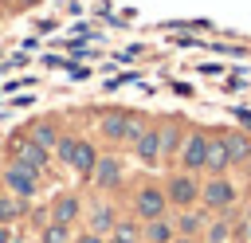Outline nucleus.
Listing matches in <instances>:
<instances>
[{
    "instance_id": "1",
    "label": "nucleus",
    "mask_w": 251,
    "mask_h": 243,
    "mask_svg": "<svg viewBox=\"0 0 251 243\" xmlns=\"http://www.w3.org/2000/svg\"><path fill=\"white\" fill-rule=\"evenodd\" d=\"M235 200H239V192H235V184H231L227 176H208V180L200 184V208H204V212H212V216L231 212V208H235Z\"/></svg>"
},
{
    "instance_id": "2",
    "label": "nucleus",
    "mask_w": 251,
    "mask_h": 243,
    "mask_svg": "<svg viewBox=\"0 0 251 243\" xmlns=\"http://www.w3.org/2000/svg\"><path fill=\"white\" fill-rule=\"evenodd\" d=\"M98 129H102V137L106 141H137V133L145 129L133 114H126V110H110V114H102V122H98Z\"/></svg>"
},
{
    "instance_id": "3",
    "label": "nucleus",
    "mask_w": 251,
    "mask_h": 243,
    "mask_svg": "<svg viewBox=\"0 0 251 243\" xmlns=\"http://www.w3.org/2000/svg\"><path fill=\"white\" fill-rule=\"evenodd\" d=\"M8 153H12V161L16 165H24V169H31L35 176L47 169V161H51V153L35 141V137H27V133H20V137H12V145H8Z\"/></svg>"
},
{
    "instance_id": "4",
    "label": "nucleus",
    "mask_w": 251,
    "mask_h": 243,
    "mask_svg": "<svg viewBox=\"0 0 251 243\" xmlns=\"http://www.w3.org/2000/svg\"><path fill=\"white\" fill-rule=\"evenodd\" d=\"M165 200H169V208H196L200 204V180H196V172H176L169 184H165Z\"/></svg>"
},
{
    "instance_id": "5",
    "label": "nucleus",
    "mask_w": 251,
    "mask_h": 243,
    "mask_svg": "<svg viewBox=\"0 0 251 243\" xmlns=\"http://www.w3.org/2000/svg\"><path fill=\"white\" fill-rule=\"evenodd\" d=\"M133 216L145 223V219H157V216H169V200H165V188L157 184H141L133 192Z\"/></svg>"
},
{
    "instance_id": "6",
    "label": "nucleus",
    "mask_w": 251,
    "mask_h": 243,
    "mask_svg": "<svg viewBox=\"0 0 251 243\" xmlns=\"http://www.w3.org/2000/svg\"><path fill=\"white\" fill-rule=\"evenodd\" d=\"M204 153H208V133L204 129H192V133H184V145H180V153H176V161H180V169L184 172H204Z\"/></svg>"
},
{
    "instance_id": "7",
    "label": "nucleus",
    "mask_w": 251,
    "mask_h": 243,
    "mask_svg": "<svg viewBox=\"0 0 251 243\" xmlns=\"http://www.w3.org/2000/svg\"><path fill=\"white\" fill-rule=\"evenodd\" d=\"M90 184L102 188V192H114L126 184V169H122V157H98L94 172H90Z\"/></svg>"
},
{
    "instance_id": "8",
    "label": "nucleus",
    "mask_w": 251,
    "mask_h": 243,
    "mask_svg": "<svg viewBox=\"0 0 251 243\" xmlns=\"http://www.w3.org/2000/svg\"><path fill=\"white\" fill-rule=\"evenodd\" d=\"M4 188L12 192V196H20V200H31L35 196V188H39V176L31 172V169H24V165H8L4 169Z\"/></svg>"
},
{
    "instance_id": "9",
    "label": "nucleus",
    "mask_w": 251,
    "mask_h": 243,
    "mask_svg": "<svg viewBox=\"0 0 251 243\" xmlns=\"http://www.w3.org/2000/svg\"><path fill=\"white\" fill-rule=\"evenodd\" d=\"M227 169H231V157H227L224 133H208V153H204V176H224Z\"/></svg>"
},
{
    "instance_id": "10",
    "label": "nucleus",
    "mask_w": 251,
    "mask_h": 243,
    "mask_svg": "<svg viewBox=\"0 0 251 243\" xmlns=\"http://www.w3.org/2000/svg\"><path fill=\"white\" fill-rule=\"evenodd\" d=\"M98 149H94V141H86V137H75V149H71V161H67V169H75L78 176H86L90 180V172H94V165H98Z\"/></svg>"
},
{
    "instance_id": "11",
    "label": "nucleus",
    "mask_w": 251,
    "mask_h": 243,
    "mask_svg": "<svg viewBox=\"0 0 251 243\" xmlns=\"http://www.w3.org/2000/svg\"><path fill=\"white\" fill-rule=\"evenodd\" d=\"M133 153L145 161V165H161V125H149V129H141L137 133V141H133Z\"/></svg>"
},
{
    "instance_id": "12",
    "label": "nucleus",
    "mask_w": 251,
    "mask_h": 243,
    "mask_svg": "<svg viewBox=\"0 0 251 243\" xmlns=\"http://www.w3.org/2000/svg\"><path fill=\"white\" fill-rule=\"evenodd\" d=\"M114 223H118V212H114L106 200H94V204L86 208V231H94V235H110Z\"/></svg>"
},
{
    "instance_id": "13",
    "label": "nucleus",
    "mask_w": 251,
    "mask_h": 243,
    "mask_svg": "<svg viewBox=\"0 0 251 243\" xmlns=\"http://www.w3.org/2000/svg\"><path fill=\"white\" fill-rule=\"evenodd\" d=\"M47 212H51V219H55V223H75V219L82 216V200H78L75 192H59V196L51 200V208H47Z\"/></svg>"
},
{
    "instance_id": "14",
    "label": "nucleus",
    "mask_w": 251,
    "mask_h": 243,
    "mask_svg": "<svg viewBox=\"0 0 251 243\" xmlns=\"http://www.w3.org/2000/svg\"><path fill=\"white\" fill-rule=\"evenodd\" d=\"M204 223H208V216H204V208L196 204V208H180L176 216H173V227H176V235H200L204 231Z\"/></svg>"
},
{
    "instance_id": "15",
    "label": "nucleus",
    "mask_w": 251,
    "mask_h": 243,
    "mask_svg": "<svg viewBox=\"0 0 251 243\" xmlns=\"http://www.w3.org/2000/svg\"><path fill=\"white\" fill-rule=\"evenodd\" d=\"M173 239H176L173 216H157V219H145L141 223V243H173Z\"/></svg>"
},
{
    "instance_id": "16",
    "label": "nucleus",
    "mask_w": 251,
    "mask_h": 243,
    "mask_svg": "<svg viewBox=\"0 0 251 243\" xmlns=\"http://www.w3.org/2000/svg\"><path fill=\"white\" fill-rule=\"evenodd\" d=\"M231 231H235V227H231V219H227V212H224V216H212V219L204 223L200 239H204V243H231Z\"/></svg>"
},
{
    "instance_id": "17",
    "label": "nucleus",
    "mask_w": 251,
    "mask_h": 243,
    "mask_svg": "<svg viewBox=\"0 0 251 243\" xmlns=\"http://www.w3.org/2000/svg\"><path fill=\"white\" fill-rule=\"evenodd\" d=\"M224 145H227L231 165H247V157H251V137H247V133L231 129V133H224Z\"/></svg>"
},
{
    "instance_id": "18",
    "label": "nucleus",
    "mask_w": 251,
    "mask_h": 243,
    "mask_svg": "<svg viewBox=\"0 0 251 243\" xmlns=\"http://www.w3.org/2000/svg\"><path fill=\"white\" fill-rule=\"evenodd\" d=\"M75 235H78L75 223H55L51 219V223L39 227V243H75Z\"/></svg>"
},
{
    "instance_id": "19",
    "label": "nucleus",
    "mask_w": 251,
    "mask_h": 243,
    "mask_svg": "<svg viewBox=\"0 0 251 243\" xmlns=\"http://www.w3.org/2000/svg\"><path fill=\"white\" fill-rule=\"evenodd\" d=\"M31 137H35L43 149H55V145H59V137H63V129H59L51 118H43V122H35V125H31Z\"/></svg>"
},
{
    "instance_id": "20",
    "label": "nucleus",
    "mask_w": 251,
    "mask_h": 243,
    "mask_svg": "<svg viewBox=\"0 0 251 243\" xmlns=\"http://www.w3.org/2000/svg\"><path fill=\"white\" fill-rule=\"evenodd\" d=\"M27 216V200H20V196H0V223H16V219H24Z\"/></svg>"
},
{
    "instance_id": "21",
    "label": "nucleus",
    "mask_w": 251,
    "mask_h": 243,
    "mask_svg": "<svg viewBox=\"0 0 251 243\" xmlns=\"http://www.w3.org/2000/svg\"><path fill=\"white\" fill-rule=\"evenodd\" d=\"M106 243H141V227L133 219H118L114 231L106 235Z\"/></svg>"
},
{
    "instance_id": "22",
    "label": "nucleus",
    "mask_w": 251,
    "mask_h": 243,
    "mask_svg": "<svg viewBox=\"0 0 251 243\" xmlns=\"http://www.w3.org/2000/svg\"><path fill=\"white\" fill-rule=\"evenodd\" d=\"M184 133H188V129H180L176 122L161 125V153H180V145H184Z\"/></svg>"
},
{
    "instance_id": "23",
    "label": "nucleus",
    "mask_w": 251,
    "mask_h": 243,
    "mask_svg": "<svg viewBox=\"0 0 251 243\" xmlns=\"http://www.w3.org/2000/svg\"><path fill=\"white\" fill-rule=\"evenodd\" d=\"M75 243H106V235H94V231H78Z\"/></svg>"
},
{
    "instance_id": "24",
    "label": "nucleus",
    "mask_w": 251,
    "mask_h": 243,
    "mask_svg": "<svg viewBox=\"0 0 251 243\" xmlns=\"http://www.w3.org/2000/svg\"><path fill=\"white\" fill-rule=\"evenodd\" d=\"M12 235H16L12 223H0V243H12Z\"/></svg>"
},
{
    "instance_id": "25",
    "label": "nucleus",
    "mask_w": 251,
    "mask_h": 243,
    "mask_svg": "<svg viewBox=\"0 0 251 243\" xmlns=\"http://www.w3.org/2000/svg\"><path fill=\"white\" fill-rule=\"evenodd\" d=\"M173 243H196V239H192V235H176Z\"/></svg>"
},
{
    "instance_id": "26",
    "label": "nucleus",
    "mask_w": 251,
    "mask_h": 243,
    "mask_svg": "<svg viewBox=\"0 0 251 243\" xmlns=\"http://www.w3.org/2000/svg\"><path fill=\"white\" fill-rule=\"evenodd\" d=\"M12 243H27V239H24V235H20V231H16V235H12Z\"/></svg>"
}]
</instances>
